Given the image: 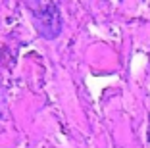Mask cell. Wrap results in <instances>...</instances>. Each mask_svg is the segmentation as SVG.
I'll return each instance as SVG.
<instances>
[{"label": "cell", "mask_w": 150, "mask_h": 148, "mask_svg": "<svg viewBox=\"0 0 150 148\" xmlns=\"http://www.w3.org/2000/svg\"><path fill=\"white\" fill-rule=\"evenodd\" d=\"M148 140H150V131H148Z\"/></svg>", "instance_id": "1"}]
</instances>
